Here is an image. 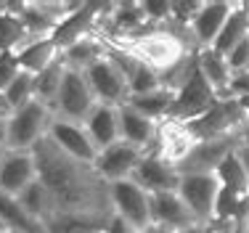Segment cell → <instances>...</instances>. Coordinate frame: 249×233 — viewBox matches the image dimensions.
Listing matches in <instances>:
<instances>
[{
	"instance_id": "cell-1",
	"label": "cell",
	"mask_w": 249,
	"mask_h": 233,
	"mask_svg": "<svg viewBox=\"0 0 249 233\" xmlns=\"http://www.w3.org/2000/svg\"><path fill=\"white\" fill-rule=\"evenodd\" d=\"M37 164V180L51 194L58 215H82V217H111L109 183L96 172L93 164L72 159L43 138L32 148Z\"/></svg>"
},
{
	"instance_id": "cell-2",
	"label": "cell",
	"mask_w": 249,
	"mask_h": 233,
	"mask_svg": "<svg viewBox=\"0 0 249 233\" xmlns=\"http://www.w3.org/2000/svg\"><path fill=\"white\" fill-rule=\"evenodd\" d=\"M109 48L133 56L135 61L146 64L162 77H167L173 69L186 64L188 58L196 53L191 45L188 29L175 27V24H162V27H143L141 32L130 35V37H117V40H104Z\"/></svg>"
},
{
	"instance_id": "cell-3",
	"label": "cell",
	"mask_w": 249,
	"mask_h": 233,
	"mask_svg": "<svg viewBox=\"0 0 249 233\" xmlns=\"http://www.w3.org/2000/svg\"><path fill=\"white\" fill-rule=\"evenodd\" d=\"M175 191L199 225L215 223L217 196H220V180L215 172H180V183Z\"/></svg>"
},
{
	"instance_id": "cell-4",
	"label": "cell",
	"mask_w": 249,
	"mask_h": 233,
	"mask_svg": "<svg viewBox=\"0 0 249 233\" xmlns=\"http://www.w3.org/2000/svg\"><path fill=\"white\" fill-rule=\"evenodd\" d=\"M51 119H53V111L48 106L37 104V101L16 109L14 114L5 119V127H8V148L11 151H32L48 135Z\"/></svg>"
},
{
	"instance_id": "cell-5",
	"label": "cell",
	"mask_w": 249,
	"mask_h": 233,
	"mask_svg": "<svg viewBox=\"0 0 249 233\" xmlns=\"http://www.w3.org/2000/svg\"><path fill=\"white\" fill-rule=\"evenodd\" d=\"M247 122L249 119L244 114V109L239 106V101L220 98V101H215V106L207 114L188 122V127L196 135V141H212V138H236V133Z\"/></svg>"
},
{
	"instance_id": "cell-6",
	"label": "cell",
	"mask_w": 249,
	"mask_h": 233,
	"mask_svg": "<svg viewBox=\"0 0 249 233\" xmlns=\"http://www.w3.org/2000/svg\"><path fill=\"white\" fill-rule=\"evenodd\" d=\"M82 74H85L88 85H90L96 104H106V106H124L127 104V98H130L127 80H124L122 69L117 67V61L109 53L104 58H98L93 67H88Z\"/></svg>"
},
{
	"instance_id": "cell-7",
	"label": "cell",
	"mask_w": 249,
	"mask_h": 233,
	"mask_svg": "<svg viewBox=\"0 0 249 233\" xmlns=\"http://www.w3.org/2000/svg\"><path fill=\"white\" fill-rule=\"evenodd\" d=\"M109 201L111 212L127 220L133 228L143 231L146 225H151V194H146L133 178L109 183Z\"/></svg>"
},
{
	"instance_id": "cell-8",
	"label": "cell",
	"mask_w": 249,
	"mask_h": 233,
	"mask_svg": "<svg viewBox=\"0 0 249 233\" xmlns=\"http://www.w3.org/2000/svg\"><path fill=\"white\" fill-rule=\"evenodd\" d=\"M196 135L191 133V127H188V122H180V119H162L157 127V143H154V148L149 154H157L162 162H167L170 167H180L183 162L188 159V154L194 151V146H196Z\"/></svg>"
},
{
	"instance_id": "cell-9",
	"label": "cell",
	"mask_w": 249,
	"mask_h": 233,
	"mask_svg": "<svg viewBox=\"0 0 249 233\" xmlns=\"http://www.w3.org/2000/svg\"><path fill=\"white\" fill-rule=\"evenodd\" d=\"M217 95L212 93V88L207 85V80L201 77L199 67H194V72L188 74V80L183 82L180 88L175 90V101H173V109H170V117L180 119V122H194L201 114L215 106Z\"/></svg>"
},
{
	"instance_id": "cell-10",
	"label": "cell",
	"mask_w": 249,
	"mask_h": 233,
	"mask_svg": "<svg viewBox=\"0 0 249 233\" xmlns=\"http://www.w3.org/2000/svg\"><path fill=\"white\" fill-rule=\"evenodd\" d=\"M96 106V98H93V90L88 85L85 74L74 69L64 72V82L61 90H58L56 106H53V117L61 119H72V122H85V117L93 111Z\"/></svg>"
},
{
	"instance_id": "cell-11",
	"label": "cell",
	"mask_w": 249,
	"mask_h": 233,
	"mask_svg": "<svg viewBox=\"0 0 249 233\" xmlns=\"http://www.w3.org/2000/svg\"><path fill=\"white\" fill-rule=\"evenodd\" d=\"M45 138H48L58 151L69 154L72 159H80V162H85V164H93L98 157V148L93 146V141H90V135H88V130L82 122L53 117Z\"/></svg>"
},
{
	"instance_id": "cell-12",
	"label": "cell",
	"mask_w": 249,
	"mask_h": 233,
	"mask_svg": "<svg viewBox=\"0 0 249 233\" xmlns=\"http://www.w3.org/2000/svg\"><path fill=\"white\" fill-rule=\"evenodd\" d=\"M104 8H106V3H80V8H77L74 14H69L67 19L56 27V32L51 35V40L56 43L58 51H67L69 45L80 43V40H85V37H93Z\"/></svg>"
},
{
	"instance_id": "cell-13",
	"label": "cell",
	"mask_w": 249,
	"mask_h": 233,
	"mask_svg": "<svg viewBox=\"0 0 249 233\" xmlns=\"http://www.w3.org/2000/svg\"><path fill=\"white\" fill-rule=\"evenodd\" d=\"M141 159H143V151H141V148L130 146V143H124V141H117V143H111L109 148H101L93 167H96V172L106 183H117V180L133 178V172H135V167L141 164Z\"/></svg>"
},
{
	"instance_id": "cell-14",
	"label": "cell",
	"mask_w": 249,
	"mask_h": 233,
	"mask_svg": "<svg viewBox=\"0 0 249 233\" xmlns=\"http://www.w3.org/2000/svg\"><path fill=\"white\" fill-rule=\"evenodd\" d=\"M231 11H233V3H225V0H215V3H201L196 16L188 24V37H191V45L201 51V48H212L220 35L223 24L228 21Z\"/></svg>"
},
{
	"instance_id": "cell-15",
	"label": "cell",
	"mask_w": 249,
	"mask_h": 233,
	"mask_svg": "<svg viewBox=\"0 0 249 233\" xmlns=\"http://www.w3.org/2000/svg\"><path fill=\"white\" fill-rule=\"evenodd\" d=\"M32 180H37V164L32 151H3L0 154V191L19 196Z\"/></svg>"
},
{
	"instance_id": "cell-16",
	"label": "cell",
	"mask_w": 249,
	"mask_h": 233,
	"mask_svg": "<svg viewBox=\"0 0 249 233\" xmlns=\"http://www.w3.org/2000/svg\"><path fill=\"white\" fill-rule=\"evenodd\" d=\"M151 223L162 225L167 231H183L188 225H199L194 220V215L188 212V207L183 204V199L178 196V191H159L151 194Z\"/></svg>"
},
{
	"instance_id": "cell-17",
	"label": "cell",
	"mask_w": 249,
	"mask_h": 233,
	"mask_svg": "<svg viewBox=\"0 0 249 233\" xmlns=\"http://www.w3.org/2000/svg\"><path fill=\"white\" fill-rule=\"evenodd\" d=\"M133 180L146 194H159V191H175L178 183H180V172L167 162H162L157 154H143L141 164L133 172Z\"/></svg>"
},
{
	"instance_id": "cell-18",
	"label": "cell",
	"mask_w": 249,
	"mask_h": 233,
	"mask_svg": "<svg viewBox=\"0 0 249 233\" xmlns=\"http://www.w3.org/2000/svg\"><path fill=\"white\" fill-rule=\"evenodd\" d=\"M236 138H212V141H199L188 159L178 167V172H215L223 164L225 157L236 151Z\"/></svg>"
},
{
	"instance_id": "cell-19",
	"label": "cell",
	"mask_w": 249,
	"mask_h": 233,
	"mask_svg": "<svg viewBox=\"0 0 249 233\" xmlns=\"http://www.w3.org/2000/svg\"><path fill=\"white\" fill-rule=\"evenodd\" d=\"M157 127L159 122H154L146 114L135 111L133 106H120V141L130 143V146L141 148L143 154H149L157 143Z\"/></svg>"
},
{
	"instance_id": "cell-20",
	"label": "cell",
	"mask_w": 249,
	"mask_h": 233,
	"mask_svg": "<svg viewBox=\"0 0 249 233\" xmlns=\"http://www.w3.org/2000/svg\"><path fill=\"white\" fill-rule=\"evenodd\" d=\"M196 67L201 72V77L207 80V85L212 88V93L220 98H233L231 95V77H233V69H231L228 58L223 53L212 51V48H201L196 51Z\"/></svg>"
},
{
	"instance_id": "cell-21",
	"label": "cell",
	"mask_w": 249,
	"mask_h": 233,
	"mask_svg": "<svg viewBox=\"0 0 249 233\" xmlns=\"http://www.w3.org/2000/svg\"><path fill=\"white\" fill-rule=\"evenodd\" d=\"M82 125H85L88 135H90L93 146L98 151L101 148H109L111 143L120 141V106L96 104Z\"/></svg>"
},
{
	"instance_id": "cell-22",
	"label": "cell",
	"mask_w": 249,
	"mask_h": 233,
	"mask_svg": "<svg viewBox=\"0 0 249 233\" xmlns=\"http://www.w3.org/2000/svg\"><path fill=\"white\" fill-rule=\"evenodd\" d=\"M14 56L19 58V67L29 72V74H40V72L51 69L53 64L61 61V51L56 48V43L51 37L27 40L19 51H14Z\"/></svg>"
},
{
	"instance_id": "cell-23",
	"label": "cell",
	"mask_w": 249,
	"mask_h": 233,
	"mask_svg": "<svg viewBox=\"0 0 249 233\" xmlns=\"http://www.w3.org/2000/svg\"><path fill=\"white\" fill-rule=\"evenodd\" d=\"M249 37V3H233V11H231L228 21L223 24L220 35H217L212 51L228 56L236 45H241Z\"/></svg>"
},
{
	"instance_id": "cell-24",
	"label": "cell",
	"mask_w": 249,
	"mask_h": 233,
	"mask_svg": "<svg viewBox=\"0 0 249 233\" xmlns=\"http://www.w3.org/2000/svg\"><path fill=\"white\" fill-rule=\"evenodd\" d=\"M0 228L14 233H45L43 223L29 217L16 196H8L0 191Z\"/></svg>"
},
{
	"instance_id": "cell-25",
	"label": "cell",
	"mask_w": 249,
	"mask_h": 233,
	"mask_svg": "<svg viewBox=\"0 0 249 233\" xmlns=\"http://www.w3.org/2000/svg\"><path fill=\"white\" fill-rule=\"evenodd\" d=\"M106 56V45L101 37H85L80 40V43L69 45L67 51H61V64L67 69H74V72H85L88 67H93V64L98 61V58Z\"/></svg>"
},
{
	"instance_id": "cell-26",
	"label": "cell",
	"mask_w": 249,
	"mask_h": 233,
	"mask_svg": "<svg viewBox=\"0 0 249 233\" xmlns=\"http://www.w3.org/2000/svg\"><path fill=\"white\" fill-rule=\"evenodd\" d=\"M173 101H175L173 90H167V88H157V90L143 93V95H130L127 106H133L135 111L146 114L149 119H154V122H162V119L170 117Z\"/></svg>"
},
{
	"instance_id": "cell-27",
	"label": "cell",
	"mask_w": 249,
	"mask_h": 233,
	"mask_svg": "<svg viewBox=\"0 0 249 233\" xmlns=\"http://www.w3.org/2000/svg\"><path fill=\"white\" fill-rule=\"evenodd\" d=\"M16 199H19V204L24 207V212L29 215V217L40 220V223H45L51 215H56V207H53L51 194L45 191V186L40 180H32L19 196H16Z\"/></svg>"
},
{
	"instance_id": "cell-28",
	"label": "cell",
	"mask_w": 249,
	"mask_h": 233,
	"mask_svg": "<svg viewBox=\"0 0 249 233\" xmlns=\"http://www.w3.org/2000/svg\"><path fill=\"white\" fill-rule=\"evenodd\" d=\"M106 220L82 217V215H58L56 212L43 223V228H45V233H101L106 225Z\"/></svg>"
},
{
	"instance_id": "cell-29",
	"label": "cell",
	"mask_w": 249,
	"mask_h": 233,
	"mask_svg": "<svg viewBox=\"0 0 249 233\" xmlns=\"http://www.w3.org/2000/svg\"><path fill=\"white\" fill-rule=\"evenodd\" d=\"M215 175H217V180H220L223 188L233 191L236 196H241V199L249 196V178H247V170H244V164H241V159H239L236 151L223 159V164L215 170Z\"/></svg>"
},
{
	"instance_id": "cell-30",
	"label": "cell",
	"mask_w": 249,
	"mask_h": 233,
	"mask_svg": "<svg viewBox=\"0 0 249 233\" xmlns=\"http://www.w3.org/2000/svg\"><path fill=\"white\" fill-rule=\"evenodd\" d=\"M64 72H67V67L58 61V64H53L51 69L35 74V101H37V104H43V106H48L51 111H53V106H56L58 90H61Z\"/></svg>"
},
{
	"instance_id": "cell-31",
	"label": "cell",
	"mask_w": 249,
	"mask_h": 233,
	"mask_svg": "<svg viewBox=\"0 0 249 233\" xmlns=\"http://www.w3.org/2000/svg\"><path fill=\"white\" fill-rule=\"evenodd\" d=\"M3 95H5V101H8L11 111H16V109H21V106L32 104V101H35V74H29V72L21 69L19 74L11 80V85L3 90Z\"/></svg>"
},
{
	"instance_id": "cell-32",
	"label": "cell",
	"mask_w": 249,
	"mask_h": 233,
	"mask_svg": "<svg viewBox=\"0 0 249 233\" xmlns=\"http://www.w3.org/2000/svg\"><path fill=\"white\" fill-rule=\"evenodd\" d=\"M141 8H143V16H146L149 27L170 24V3H164V0H141Z\"/></svg>"
},
{
	"instance_id": "cell-33",
	"label": "cell",
	"mask_w": 249,
	"mask_h": 233,
	"mask_svg": "<svg viewBox=\"0 0 249 233\" xmlns=\"http://www.w3.org/2000/svg\"><path fill=\"white\" fill-rule=\"evenodd\" d=\"M19 72H21L19 58H16L11 51H0V93L11 85V80H14Z\"/></svg>"
},
{
	"instance_id": "cell-34",
	"label": "cell",
	"mask_w": 249,
	"mask_h": 233,
	"mask_svg": "<svg viewBox=\"0 0 249 233\" xmlns=\"http://www.w3.org/2000/svg\"><path fill=\"white\" fill-rule=\"evenodd\" d=\"M225 58H228V64H231V69H233V72H244V69H249V37H247L241 45H236Z\"/></svg>"
},
{
	"instance_id": "cell-35",
	"label": "cell",
	"mask_w": 249,
	"mask_h": 233,
	"mask_svg": "<svg viewBox=\"0 0 249 233\" xmlns=\"http://www.w3.org/2000/svg\"><path fill=\"white\" fill-rule=\"evenodd\" d=\"M231 95H233V98L249 95V69L233 72V77H231Z\"/></svg>"
},
{
	"instance_id": "cell-36",
	"label": "cell",
	"mask_w": 249,
	"mask_h": 233,
	"mask_svg": "<svg viewBox=\"0 0 249 233\" xmlns=\"http://www.w3.org/2000/svg\"><path fill=\"white\" fill-rule=\"evenodd\" d=\"M101 233H138V228H133L127 220H122L120 215L111 212V217L106 220V225H104V231H101Z\"/></svg>"
},
{
	"instance_id": "cell-37",
	"label": "cell",
	"mask_w": 249,
	"mask_h": 233,
	"mask_svg": "<svg viewBox=\"0 0 249 233\" xmlns=\"http://www.w3.org/2000/svg\"><path fill=\"white\" fill-rule=\"evenodd\" d=\"M8 151V127H5V119H0V154Z\"/></svg>"
},
{
	"instance_id": "cell-38",
	"label": "cell",
	"mask_w": 249,
	"mask_h": 233,
	"mask_svg": "<svg viewBox=\"0 0 249 233\" xmlns=\"http://www.w3.org/2000/svg\"><path fill=\"white\" fill-rule=\"evenodd\" d=\"M14 111H11V106H8V101H5V95L0 93V119H8Z\"/></svg>"
},
{
	"instance_id": "cell-39",
	"label": "cell",
	"mask_w": 249,
	"mask_h": 233,
	"mask_svg": "<svg viewBox=\"0 0 249 233\" xmlns=\"http://www.w3.org/2000/svg\"><path fill=\"white\" fill-rule=\"evenodd\" d=\"M178 233H212V228L210 225H188V228H183Z\"/></svg>"
},
{
	"instance_id": "cell-40",
	"label": "cell",
	"mask_w": 249,
	"mask_h": 233,
	"mask_svg": "<svg viewBox=\"0 0 249 233\" xmlns=\"http://www.w3.org/2000/svg\"><path fill=\"white\" fill-rule=\"evenodd\" d=\"M138 233H173V231H167V228H162V225L151 223V225H146V228H143V231H138Z\"/></svg>"
},
{
	"instance_id": "cell-41",
	"label": "cell",
	"mask_w": 249,
	"mask_h": 233,
	"mask_svg": "<svg viewBox=\"0 0 249 233\" xmlns=\"http://www.w3.org/2000/svg\"><path fill=\"white\" fill-rule=\"evenodd\" d=\"M212 233H244V231H239L236 225H217V228H212Z\"/></svg>"
},
{
	"instance_id": "cell-42",
	"label": "cell",
	"mask_w": 249,
	"mask_h": 233,
	"mask_svg": "<svg viewBox=\"0 0 249 233\" xmlns=\"http://www.w3.org/2000/svg\"><path fill=\"white\" fill-rule=\"evenodd\" d=\"M0 233H14V231H0Z\"/></svg>"
}]
</instances>
